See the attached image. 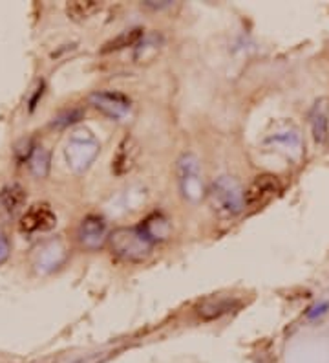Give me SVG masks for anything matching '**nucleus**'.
I'll list each match as a JSON object with an SVG mask.
<instances>
[{
	"label": "nucleus",
	"mask_w": 329,
	"mask_h": 363,
	"mask_svg": "<svg viewBox=\"0 0 329 363\" xmlns=\"http://www.w3.org/2000/svg\"><path fill=\"white\" fill-rule=\"evenodd\" d=\"M141 37H143V28H132V30L123 31V33H119L117 37H114V39L106 43L105 48H103V53L117 52V50L137 45L141 40Z\"/></svg>",
	"instance_id": "9d476101"
},
{
	"label": "nucleus",
	"mask_w": 329,
	"mask_h": 363,
	"mask_svg": "<svg viewBox=\"0 0 329 363\" xmlns=\"http://www.w3.org/2000/svg\"><path fill=\"white\" fill-rule=\"evenodd\" d=\"M137 149H139V147H137V143L134 142L132 138H125L123 142H121V145H119L117 155H115V158H114L115 173L125 174V173H128L132 167H134L137 155H139V151H137Z\"/></svg>",
	"instance_id": "6e6552de"
},
{
	"label": "nucleus",
	"mask_w": 329,
	"mask_h": 363,
	"mask_svg": "<svg viewBox=\"0 0 329 363\" xmlns=\"http://www.w3.org/2000/svg\"><path fill=\"white\" fill-rule=\"evenodd\" d=\"M26 189L18 184L6 186L0 189V224H8L13 220L26 204Z\"/></svg>",
	"instance_id": "39448f33"
},
{
	"label": "nucleus",
	"mask_w": 329,
	"mask_h": 363,
	"mask_svg": "<svg viewBox=\"0 0 329 363\" xmlns=\"http://www.w3.org/2000/svg\"><path fill=\"white\" fill-rule=\"evenodd\" d=\"M150 222L134 228H119L108 237V246L115 257L127 262H143L158 242Z\"/></svg>",
	"instance_id": "f257e3e1"
},
{
	"label": "nucleus",
	"mask_w": 329,
	"mask_h": 363,
	"mask_svg": "<svg viewBox=\"0 0 329 363\" xmlns=\"http://www.w3.org/2000/svg\"><path fill=\"white\" fill-rule=\"evenodd\" d=\"M48 164H50V152L48 151H37L31 158V171L37 174V177H42V169L44 173H48Z\"/></svg>",
	"instance_id": "f8f14e48"
},
{
	"label": "nucleus",
	"mask_w": 329,
	"mask_h": 363,
	"mask_svg": "<svg viewBox=\"0 0 329 363\" xmlns=\"http://www.w3.org/2000/svg\"><path fill=\"white\" fill-rule=\"evenodd\" d=\"M77 237H79L81 246L86 250H97L99 246H103V242L108 240L105 218L97 217V215H88L81 222Z\"/></svg>",
	"instance_id": "423d86ee"
},
{
	"label": "nucleus",
	"mask_w": 329,
	"mask_h": 363,
	"mask_svg": "<svg viewBox=\"0 0 329 363\" xmlns=\"http://www.w3.org/2000/svg\"><path fill=\"white\" fill-rule=\"evenodd\" d=\"M9 257V242L6 239V235L0 233V264L8 261Z\"/></svg>",
	"instance_id": "ddd939ff"
},
{
	"label": "nucleus",
	"mask_w": 329,
	"mask_h": 363,
	"mask_svg": "<svg viewBox=\"0 0 329 363\" xmlns=\"http://www.w3.org/2000/svg\"><path fill=\"white\" fill-rule=\"evenodd\" d=\"M280 193V182L272 174H260L253 180L247 191L243 193V202L247 208H262L271 199Z\"/></svg>",
	"instance_id": "20e7f679"
},
{
	"label": "nucleus",
	"mask_w": 329,
	"mask_h": 363,
	"mask_svg": "<svg viewBox=\"0 0 329 363\" xmlns=\"http://www.w3.org/2000/svg\"><path fill=\"white\" fill-rule=\"evenodd\" d=\"M236 306L238 303L234 299H221V297H218V299H207L200 306V315L203 319H216L219 315L231 312Z\"/></svg>",
	"instance_id": "1a4fd4ad"
},
{
	"label": "nucleus",
	"mask_w": 329,
	"mask_h": 363,
	"mask_svg": "<svg viewBox=\"0 0 329 363\" xmlns=\"http://www.w3.org/2000/svg\"><path fill=\"white\" fill-rule=\"evenodd\" d=\"M55 226H57V215L44 202L31 206L18 222V230L26 235L44 233V231L53 230Z\"/></svg>",
	"instance_id": "7ed1b4c3"
},
{
	"label": "nucleus",
	"mask_w": 329,
	"mask_h": 363,
	"mask_svg": "<svg viewBox=\"0 0 329 363\" xmlns=\"http://www.w3.org/2000/svg\"><path fill=\"white\" fill-rule=\"evenodd\" d=\"M211 196L214 208L221 213H227V215H236L246 206L243 193H241L238 182L229 177H221L212 184Z\"/></svg>",
	"instance_id": "f03ea898"
},
{
	"label": "nucleus",
	"mask_w": 329,
	"mask_h": 363,
	"mask_svg": "<svg viewBox=\"0 0 329 363\" xmlns=\"http://www.w3.org/2000/svg\"><path fill=\"white\" fill-rule=\"evenodd\" d=\"M99 9H101V4H99V2H92V0L81 2V0H77V2L68 4V15H70L71 18H75V21H83V18L92 17L96 11H99Z\"/></svg>",
	"instance_id": "9b49d317"
},
{
	"label": "nucleus",
	"mask_w": 329,
	"mask_h": 363,
	"mask_svg": "<svg viewBox=\"0 0 329 363\" xmlns=\"http://www.w3.org/2000/svg\"><path fill=\"white\" fill-rule=\"evenodd\" d=\"M90 101L97 111L110 118H123L130 108V99L121 92H96L90 96Z\"/></svg>",
	"instance_id": "0eeeda50"
}]
</instances>
